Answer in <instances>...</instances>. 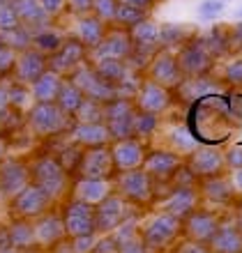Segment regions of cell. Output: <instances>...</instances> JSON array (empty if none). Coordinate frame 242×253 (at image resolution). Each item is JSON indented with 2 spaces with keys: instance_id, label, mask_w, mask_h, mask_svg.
<instances>
[{
  "instance_id": "1",
  "label": "cell",
  "mask_w": 242,
  "mask_h": 253,
  "mask_svg": "<svg viewBox=\"0 0 242 253\" xmlns=\"http://www.w3.org/2000/svg\"><path fill=\"white\" fill-rule=\"evenodd\" d=\"M141 240L145 251H166L182 240V219L159 212L141 228Z\"/></svg>"
},
{
  "instance_id": "2",
  "label": "cell",
  "mask_w": 242,
  "mask_h": 253,
  "mask_svg": "<svg viewBox=\"0 0 242 253\" xmlns=\"http://www.w3.org/2000/svg\"><path fill=\"white\" fill-rule=\"evenodd\" d=\"M115 189L129 205L145 207L155 198V182L143 168H129V170H118L115 177Z\"/></svg>"
},
{
  "instance_id": "3",
  "label": "cell",
  "mask_w": 242,
  "mask_h": 253,
  "mask_svg": "<svg viewBox=\"0 0 242 253\" xmlns=\"http://www.w3.org/2000/svg\"><path fill=\"white\" fill-rule=\"evenodd\" d=\"M134 214V205H129L120 193H108L99 205H95V226L97 235L101 233H113L122 221Z\"/></svg>"
},
{
  "instance_id": "4",
  "label": "cell",
  "mask_w": 242,
  "mask_h": 253,
  "mask_svg": "<svg viewBox=\"0 0 242 253\" xmlns=\"http://www.w3.org/2000/svg\"><path fill=\"white\" fill-rule=\"evenodd\" d=\"M175 58H178V65L185 76H203V74H210L215 67V55L198 40H192V37L178 46Z\"/></svg>"
},
{
  "instance_id": "5",
  "label": "cell",
  "mask_w": 242,
  "mask_h": 253,
  "mask_svg": "<svg viewBox=\"0 0 242 253\" xmlns=\"http://www.w3.org/2000/svg\"><path fill=\"white\" fill-rule=\"evenodd\" d=\"M145 74H148V79H152L155 83L168 87V90H175L185 79V74L178 65V58L171 48H159L145 65Z\"/></svg>"
},
{
  "instance_id": "6",
  "label": "cell",
  "mask_w": 242,
  "mask_h": 253,
  "mask_svg": "<svg viewBox=\"0 0 242 253\" xmlns=\"http://www.w3.org/2000/svg\"><path fill=\"white\" fill-rule=\"evenodd\" d=\"M219 226H222V216H219V214L196 207L194 212H189L187 216L182 219V237L208 247Z\"/></svg>"
},
{
  "instance_id": "7",
  "label": "cell",
  "mask_w": 242,
  "mask_h": 253,
  "mask_svg": "<svg viewBox=\"0 0 242 253\" xmlns=\"http://www.w3.org/2000/svg\"><path fill=\"white\" fill-rule=\"evenodd\" d=\"M72 83L83 92V97L99 101V104H106V101H111L113 97H118L115 85H111L108 81H104L93 67L83 65V62H81L74 69V74H72Z\"/></svg>"
},
{
  "instance_id": "8",
  "label": "cell",
  "mask_w": 242,
  "mask_h": 253,
  "mask_svg": "<svg viewBox=\"0 0 242 253\" xmlns=\"http://www.w3.org/2000/svg\"><path fill=\"white\" fill-rule=\"evenodd\" d=\"M132 99H134V106L139 111H145V113L152 115H164L173 104V90L159 85L152 79H143Z\"/></svg>"
},
{
  "instance_id": "9",
  "label": "cell",
  "mask_w": 242,
  "mask_h": 253,
  "mask_svg": "<svg viewBox=\"0 0 242 253\" xmlns=\"http://www.w3.org/2000/svg\"><path fill=\"white\" fill-rule=\"evenodd\" d=\"M185 164L182 154L173 152V150H150L145 152V159H143V170L152 177L155 184L164 182V184H171L173 175L178 173V168Z\"/></svg>"
},
{
  "instance_id": "10",
  "label": "cell",
  "mask_w": 242,
  "mask_h": 253,
  "mask_svg": "<svg viewBox=\"0 0 242 253\" xmlns=\"http://www.w3.org/2000/svg\"><path fill=\"white\" fill-rule=\"evenodd\" d=\"M185 166L192 170L196 180H205V177H212V175H222L226 170V161H224V152L219 147L198 145L194 152L187 154Z\"/></svg>"
},
{
  "instance_id": "11",
  "label": "cell",
  "mask_w": 242,
  "mask_h": 253,
  "mask_svg": "<svg viewBox=\"0 0 242 253\" xmlns=\"http://www.w3.org/2000/svg\"><path fill=\"white\" fill-rule=\"evenodd\" d=\"M201 205L198 184H171V191L161 200L159 210L166 214H173L178 219H185L189 212H194Z\"/></svg>"
},
{
  "instance_id": "12",
  "label": "cell",
  "mask_w": 242,
  "mask_h": 253,
  "mask_svg": "<svg viewBox=\"0 0 242 253\" xmlns=\"http://www.w3.org/2000/svg\"><path fill=\"white\" fill-rule=\"evenodd\" d=\"M108 152H111V159H113V168L115 173L118 170H129V168H141L143 159H145V145H143L141 138H118L108 143Z\"/></svg>"
},
{
  "instance_id": "13",
  "label": "cell",
  "mask_w": 242,
  "mask_h": 253,
  "mask_svg": "<svg viewBox=\"0 0 242 253\" xmlns=\"http://www.w3.org/2000/svg\"><path fill=\"white\" fill-rule=\"evenodd\" d=\"M62 223H65V235H69V237L95 235L97 233V226H95V205L74 198L65 207Z\"/></svg>"
},
{
  "instance_id": "14",
  "label": "cell",
  "mask_w": 242,
  "mask_h": 253,
  "mask_svg": "<svg viewBox=\"0 0 242 253\" xmlns=\"http://www.w3.org/2000/svg\"><path fill=\"white\" fill-rule=\"evenodd\" d=\"M33 180L35 184L47 193L48 198H55L60 196L62 189H65V182H67V170L62 164H58L55 159L47 157V159H40L37 166L33 168Z\"/></svg>"
},
{
  "instance_id": "15",
  "label": "cell",
  "mask_w": 242,
  "mask_h": 253,
  "mask_svg": "<svg viewBox=\"0 0 242 253\" xmlns=\"http://www.w3.org/2000/svg\"><path fill=\"white\" fill-rule=\"evenodd\" d=\"M30 125L40 136H51L65 129L67 113L55 101H37V106L30 111Z\"/></svg>"
},
{
  "instance_id": "16",
  "label": "cell",
  "mask_w": 242,
  "mask_h": 253,
  "mask_svg": "<svg viewBox=\"0 0 242 253\" xmlns=\"http://www.w3.org/2000/svg\"><path fill=\"white\" fill-rule=\"evenodd\" d=\"M76 170H79L81 177H106V180H111L115 168H113L111 152H108V145L88 147L86 152H81Z\"/></svg>"
},
{
  "instance_id": "17",
  "label": "cell",
  "mask_w": 242,
  "mask_h": 253,
  "mask_svg": "<svg viewBox=\"0 0 242 253\" xmlns=\"http://www.w3.org/2000/svg\"><path fill=\"white\" fill-rule=\"evenodd\" d=\"M198 193H201V200H208L210 205H217V207L233 205L238 196L231 177H226L224 173L205 177V180H198Z\"/></svg>"
},
{
  "instance_id": "18",
  "label": "cell",
  "mask_w": 242,
  "mask_h": 253,
  "mask_svg": "<svg viewBox=\"0 0 242 253\" xmlns=\"http://www.w3.org/2000/svg\"><path fill=\"white\" fill-rule=\"evenodd\" d=\"M90 51H93V60H97V58H120V60H125V58L132 53L129 33L120 26H115L113 30L108 28L106 35H104V40L95 48H90Z\"/></svg>"
},
{
  "instance_id": "19",
  "label": "cell",
  "mask_w": 242,
  "mask_h": 253,
  "mask_svg": "<svg viewBox=\"0 0 242 253\" xmlns=\"http://www.w3.org/2000/svg\"><path fill=\"white\" fill-rule=\"evenodd\" d=\"M48 196L42 191L37 184H26L23 189L14 193V200H12V207L14 212L19 216H40L44 210L48 207Z\"/></svg>"
},
{
  "instance_id": "20",
  "label": "cell",
  "mask_w": 242,
  "mask_h": 253,
  "mask_svg": "<svg viewBox=\"0 0 242 253\" xmlns=\"http://www.w3.org/2000/svg\"><path fill=\"white\" fill-rule=\"evenodd\" d=\"M127 33H129V40H132V48H136V51H143V53L152 55L161 48L159 23L155 19H150V16H145L136 26H132Z\"/></svg>"
},
{
  "instance_id": "21",
  "label": "cell",
  "mask_w": 242,
  "mask_h": 253,
  "mask_svg": "<svg viewBox=\"0 0 242 253\" xmlns=\"http://www.w3.org/2000/svg\"><path fill=\"white\" fill-rule=\"evenodd\" d=\"M173 92L185 101H194V99L205 97V94L224 92V85L222 83H217L215 79H210V74H203V76H185L182 83L175 87Z\"/></svg>"
},
{
  "instance_id": "22",
  "label": "cell",
  "mask_w": 242,
  "mask_h": 253,
  "mask_svg": "<svg viewBox=\"0 0 242 253\" xmlns=\"http://www.w3.org/2000/svg\"><path fill=\"white\" fill-rule=\"evenodd\" d=\"M113 237L118 242V253H145L141 240V228L136 226V214L127 216L120 226L113 230Z\"/></svg>"
},
{
  "instance_id": "23",
  "label": "cell",
  "mask_w": 242,
  "mask_h": 253,
  "mask_svg": "<svg viewBox=\"0 0 242 253\" xmlns=\"http://www.w3.org/2000/svg\"><path fill=\"white\" fill-rule=\"evenodd\" d=\"M208 251L212 253H242V228L238 223H224L217 228L215 237L210 240Z\"/></svg>"
},
{
  "instance_id": "24",
  "label": "cell",
  "mask_w": 242,
  "mask_h": 253,
  "mask_svg": "<svg viewBox=\"0 0 242 253\" xmlns=\"http://www.w3.org/2000/svg\"><path fill=\"white\" fill-rule=\"evenodd\" d=\"M72 138L74 143L83 147H97L108 145L111 143V133H108L104 122H76L72 129Z\"/></svg>"
},
{
  "instance_id": "25",
  "label": "cell",
  "mask_w": 242,
  "mask_h": 253,
  "mask_svg": "<svg viewBox=\"0 0 242 253\" xmlns=\"http://www.w3.org/2000/svg\"><path fill=\"white\" fill-rule=\"evenodd\" d=\"M108 30V23L99 19V16H95V14H81V19L76 21V37L79 42L83 44L86 48H95L104 40V35Z\"/></svg>"
},
{
  "instance_id": "26",
  "label": "cell",
  "mask_w": 242,
  "mask_h": 253,
  "mask_svg": "<svg viewBox=\"0 0 242 253\" xmlns=\"http://www.w3.org/2000/svg\"><path fill=\"white\" fill-rule=\"evenodd\" d=\"M111 191H113V184L106 177H81L74 187V198L90 205H99Z\"/></svg>"
},
{
  "instance_id": "27",
  "label": "cell",
  "mask_w": 242,
  "mask_h": 253,
  "mask_svg": "<svg viewBox=\"0 0 242 253\" xmlns=\"http://www.w3.org/2000/svg\"><path fill=\"white\" fill-rule=\"evenodd\" d=\"M83 58H86V46H83L79 40L65 42V44H60V48L55 51L53 60H51V69L58 74L69 72V69H76V67L83 62Z\"/></svg>"
},
{
  "instance_id": "28",
  "label": "cell",
  "mask_w": 242,
  "mask_h": 253,
  "mask_svg": "<svg viewBox=\"0 0 242 253\" xmlns=\"http://www.w3.org/2000/svg\"><path fill=\"white\" fill-rule=\"evenodd\" d=\"M28 184V168L21 166L19 161H7L0 168V191L2 193H16Z\"/></svg>"
},
{
  "instance_id": "29",
  "label": "cell",
  "mask_w": 242,
  "mask_h": 253,
  "mask_svg": "<svg viewBox=\"0 0 242 253\" xmlns=\"http://www.w3.org/2000/svg\"><path fill=\"white\" fill-rule=\"evenodd\" d=\"M60 74L53 69H44V72L33 81V97L37 101H55L58 87H60Z\"/></svg>"
},
{
  "instance_id": "30",
  "label": "cell",
  "mask_w": 242,
  "mask_h": 253,
  "mask_svg": "<svg viewBox=\"0 0 242 253\" xmlns=\"http://www.w3.org/2000/svg\"><path fill=\"white\" fill-rule=\"evenodd\" d=\"M93 69L111 85H118L132 67L127 65V60H120V58H97L93 60Z\"/></svg>"
},
{
  "instance_id": "31",
  "label": "cell",
  "mask_w": 242,
  "mask_h": 253,
  "mask_svg": "<svg viewBox=\"0 0 242 253\" xmlns=\"http://www.w3.org/2000/svg\"><path fill=\"white\" fill-rule=\"evenodd\" d=\"M65 237V223H62L60 216H44V219L35 226V240L44 244V247H51L55 242H60Z\"/></svg>"
},
{
  "instance_id": "32",
  "label": "cell",
  "mask_w": 242,
  "mask_h": 253,
  "mask_svg": "<svg viewBox=\"0 0 242 253\" xmlns=\"http://www.w3.org/2000/svg\"><path fill=\"white\" fill-rule=\"evenodd\" d=\"M19 69V79L26 83H33L44 69H47V58L42 55V51H26L21 55V60L16 62Z\"/></svg>"
},
{
  "instance_id": "33",
  "label": "cell",
  "mask_w": 242,
  "mask_h": 253,
  "mask_svg": "<svg viewBox=\"0 0 242 253\" xmlns=\"http://www.w3.org/2000/svg\"><path fill=\"white\" fill-rule=\"evenodd\" d=\"M83 101V92L72 83V81H60L58 94H55V104L65 111L67 115H72L79 108V104Z\"/></svg>"
},
{
  "instance_id": "34",
  "label": "cell",
  "mask_w": 242,
  "mask_h": 253,
  "mask_svg": "<svg viewBox=\"0 0 242 253\" xmlns=\"http://www.w3.org/2000/svg\"><path fill=\"white\" fill-rule=\"evenodd\" d=\"M168 145H171L173 152L187 157L189 152H194L196 147H198V143H196V138L192 136V131H189L187 126L180 125V126H173V129L168 131Z\"/></svg>"
},
{
  "instance_id": "35",
  "label": "cell",
  "mask_w": 242,
  "mask_h": 253,
  "mask_svg": "<svg viewBox=\"0 0 242 253\" xmlns=\"http://www.w3.org/2000/svg\"><path fill=\"white\" fill-rule=\"evenodd\" d=\"M157 126H159V115L145 113V111H139V108L134 111V115H132V136L134 138H150L157 131Z\"/></svg>"
},
{
  "instance_id": "36",
  "label": "cell",
  "mask_w": 242,
  "mask_h": 253,
  "mask_svg": "<svg viewBox=\"0 0 242 253\" xmlns=\"http://www.w3.org/2000/svg\"><path fill=\"white\" fill-rule=\"evenodd\" d=\"M198 42H201L215 58H222V55L229 53V30H224V28H217V26L210 28Z\"/></svg>"
},
{
  "instance_id": "37",
  "label": "cell",
  "mask_w": 242,
  "mask_h": 253,
  "mask_svg": "<svg viewBox=\"0 0 242 253\" xmlns=\"http://www.w3.org/2000/svg\"><path fill=\"white\" fill-rule=\"evenodd\" d=\"M192 37L187 28L182 23H159V42L161 48H171V46H180Z\"/></svg>"
},
{
  "instance_id": "38",
  "label": "cell",
  "mask_w": 242,
  "mask_h": 253,
  "mask_svg": "<svg viewBox=\"0 0 242 253\" xmlns=\"http://www.w3.org/2000/svg\"><path fill=\"white\" fill-rule=\"evenodd\" d=\"M145 16H150V12L145 9H139V7H132V5H125L118 0V9H115V19L111 26H120L125 30H129L132 26H136L139 21H143Z\"/></svg>"
},
{
  "instance_id": "39",
  "label": "cell",
  "mask_w": 242,
  "mask_h": 253,
  "mask_svg": "<svg viewBox=\"0 0 242 253\" xmlns=\"http://www.w3.org/2000/svg\"><path fill=\"white\" fill-rule=\"evenodd\" d=\"M12 7L19 14V21H26V23H42V21H47V12L42 9V5L37 0H14Z\"/></svg>"
},
{
  "instance_id": "40",
  "label": "cell",
  "mask_w": 242,
  "mask_h": 253,
  "mask_svg": "<svg viewBox=\"0 0 242 253\" xmlns=\"http://www.w3.org/2000/svg\"><path fill=\"white\" fill-rule=\"evenodd\" d=\"M72 115L76 122H104V104L83 97V101Z\"/></svg>"
},
{
  "instance_id": "41",
  "label": "cell",
  "mask_w": 242,
  "mask_h": 253,
  "mask_svg": "<svg viewBox=\"0 0 242 253\" xmlns=\"http://www.w3.org/2000/svg\"><path fill=\"white\" fill-rule=\"evenodd\" d=\"M7 235H9V244H12V249H28L35 240V228L30 226V223H14L9 230H7Z\"/></svg>"
},
{
  "instance_id": "42",
  "label": "cell",
  "mask_w": 242,
  "mask_h": 253,
  "mask_svg": "<svg viewBox=\"0 0 242 253\" xmlns=\"http://www.w3.org/2000/svg\"><path fill=\"white\" fill-rule=\"evenodd\" d=\"M224 0H201L198 7H196V16L203 23H215L219 16L224 14Z\"/></svg>"
},
{
  "instance_id": "43",
  "label": "cell",
  "mask_w": 242,
  "mask_h": 253,
  "mask_svg": "<svg viewBox=\"0 0 242 253\" xmlns=\"http://www.w3.org/2000/svg\"><path fill=\"white\" fill-rule=\"evenodd\" d=\"M222 81L226 85H242V55L229 60L222 69Z\"/></svg>"
},
{
  "instance_id": "44",
  "label": "cell",
  "mask_w": 242,
  "mask_h": 253,
  "mask_svg": "<svg viewBox=\"0 0 242 253\" xmlns=\"http://www.w3.org/2000/svg\"><path fill=\"white\" fill-rule=\"evenodd\" d=\"M115 9H118V0H93V7H90V12L95 16H99L104 23H113L115 19Z\"/></svg>"
},
{
  "instance_id": "45",
  "label": "cell",
  "mask_w": 242,
  "mask_h": 253,
  "mask_svg": "<svg viewBox=\"0 0 242 253\" xmlns=\"http://www.w3.org/2000/svg\"><path fill=\"white\" fill-rule=\"evenodd\" d=\"M35 44H37V51H58L62 44L60 40V35H55V33H40L37 37H35Z\"/></svg>"
},
{
  "instance_id": "46",
  "label": "cell",
  "mask_w": 242,
  "mask_h": 253,
  "mask_svg": "<svg viewBox=\"0 0 242 253\" xmlns=\"http://www.w3.org/2000/svg\"><path fill=\"white\" fill-rule=\"evenodd\" d=\"M19 23L21 21H19L16 9H14L12 5L2 2V5H0V30H12V28H16Z\"/></svg>"
},
{
  "instance_id": "47",
  "label": "cell",
  "mask_w": 242,
  "mask_h": 253,
  "mask_svg": "<svg viewBox=\"0 0 242 253\" xmlns=\"http://www.w3.org/2000/svg\"><path fill=\"white\" fill-rule=\"evenodd\" d=\"M93 251L97 253H118V242H115L113 233H101L97 240H95Z\"/></svg>"
},
{
  "instance_id": "48",
  "label": "cell",
  "mask_w": 242,
  "mask_h": 253,
  "mask_svg": "<svg viewBox=\"0 0 242 253\" xmlns=\"http://www.w3.org/2000/svg\"><path fill=\"white\" fill-rule=\"evenodd\" d=\"M14 65H16V55H14L12 46H7V44H0V76L9 72Z\"/></svg>"
},
{
  "instance_id": "49",
  "label": "cell",
  "mask_w": 242,
  "mask_h": 253,
  "mask_svg": "<svg viewBox=\"0 0 242 253\" xmlns=\"http://www.w3.org/2000/svg\"><path fill=\"white\" fill-rule=\"evenodd\" d=\"M95 240H97V233H95V235H79V237H72V251H76V253L93 251Z\"/></svg>"
},
{
  "instance_id": "50",
  "label": "cell",
  "mask_w": 242,
  "mask_h": 253,
  "mask_svg": "<svg viewBox=\"0 0 242 253\" xmlns=\"http://www.w3.org/2000/svg\"><path fill=\"white\" fill-rule=\"evenodd\" d=\"M224 161H226V168H231V170L240 168L242 166V147L240 145L229 147V150L224 152Z\"/></svg>"
},
{
  "instance_id": "51",
  "label": "cell",
  "mask_w": 242,
  "mask_h": 253,
  "mask_svg": "<svg viewBox=\"0 0 242 253\" xmlns=\"http://www.w3.org/2000/svg\"><path fill=\"white\" fill-rule=\"evenodd\" d=\"M242 48V19L233 28H229V53Z\"/></svg>"
},
{
  "instance_id": "52",
  "label": "cell",
  "mask_w": 242,
  "mask_h": 253,
  "mask_svg": "<svg viewBox=\"0 0 242 253\" xmlns=\"http://www.w3.org/2000/svg\"><path fill=\"white\" fill-rule=\"evenodd\" d=\"M175 251L178 253H208V247L205 244H198V242L185 240L180 244H175Z\"/></svg>"
},
{
  "instance_id": "53",
  "label": "cell",
  "mask_w": 242,
  "mask_h": 253,
  "mask_svg": "<svg viewBox=\"0 0 242 253\" xmlns=\"http://www.w3.org/2000/svg\"><path fill=\"white\" fill-rule=\"evenodd\" d=\"M42 5V9L47 12V16H55V14H60L62 9H65V0H37Z\"/></svg>"
},
{
  "instance_id": "54",
  "label": "cell",
  "mask_w": 242,
  "mask_h": 253,
  "mask_svg": "<svg viewBox=\"0 0 242 253\" xmlns=\"http://www.w3.org/2000/svg\"><path fill=\"white\" fill-rule=\"evenodd\" d=\"M7 94H9V101H12V104H19V106H23L28 101V92L23 87H12V90H7Z\"/></svg>"
},
{
  "instance_id": "55",
  "label": "cell",
  "mask_w": 242,
  "mask_h": 253,
  "mask_svg": "<svg viewBox=\"0 0 242 253\" xmlns=\"http://www.w3.org/2000/svg\"><path fill=\"white\" fill-rule=\"evenodd\" d=\"M76 14H88L90 7H93V0H65Z\"/></svg>"
},
{
  "instance_id": "56",
  "label": "cell",
  "mask_w": 242,
  "mask_h": 253,
  "mask_svg": "<svg viewBox=\"0 0 242 253\" xmlns=\"http://www.w3.org/2000/svg\"><path fill=\"white\" fill-rule=\"evenodd\" d=\"M125 5H132V7H139V9H145V12H152V7L159 2V0H120Z\"/></svg>"
},
{
  "instance_id": "57",
  "label": "cell",
  "mask_w": 242,
  "mask_h": 253,
  "mask_svg": "<svg viewBox=\"0 0 242 253\" xmlns=\"http://www.w3.org/2000/svg\"><path fill=\"white\" fill-rule=\"evenodd\" d=\"M231 182H233L236 191H240V193H242V166L233 170V175H231Z\"/></svg>"
},
{
  "instance_id": "58",
  "label": "cell",
  "mask_w": 242,
  "mask_h": 253,
  "mask_svg": "<svg viewBox=\"0 0 242 253\" xmlns=\"http://www.w3.org/2000/svg\"><path fill=\"white\" fill-rule=\"evenodd\" d=\"M9 249H12V244H9V235H7V230L0 228V251H9Z\"/></svg>"
},
{
  "instance_id": "59",
  "label": "cell",
  "mask_w": 242,
  "mask_h": 253,
  "mask_svg": "<svg viewBox=\"0 0 242 253\" xmlns=\"http://www.w3.org/2000/svg\"><path fill=\"white\" fill-rule=\"evenodd\" d=\"M7 104H9V94H7L5 87H0V115L7 111Z\"/></svg>"
},
{
  "instance_id": "60",
  "label": "cell",
  "mask_w": 242,
  "mask_h": 253,
  "mask_svg": "<svg viewBox=\"0 0 242 253\" xmlns=\"http://www.w3.org/2000/svg\"><path fill=\"white\" fill-rule=\"evenodd\" d=\"M238 226L242 228V205H240V210H238Z\"/></svg>"
},
{
  "instance_id": "61",
  "label": "cell",
  "mask_w": 242,
  "mask_h": 253,
  "mask_svg": "<svg viewBox=\"0 0 242 253\" xmlns=\"http://www.w3.org/2000/svg\"><path fill=\"white\" fill-rule=\"evenodd\" d=\"M238 16H240V19H242V7H240V12H238Z\"/></svg>"
},
{
  "instance_id": "62",
  "label": "cell",
  "mask_w": 242,
  "mask_h": 253,
  "mask_svg": "<svg viewBox=\"0 0 242 253\" xmlns=\"http://www.w3.org/2000/svg\"><path fill=\"white\" fill-rule=\"evenodd\" d=\"M2 2H5V0H0V5H2Z\"/></svg>"
},
{
  "instance_id": "63",
  "label": "cell",
  "mask_w": 242,
  "mask_h": 253,
  "mask_svg": "<svg viewBox=\"0 0 242 253\" xmlns=\"http://www.w3.org/2000/svg\"><path fill=\"white\" fill-rule=\"evenodd\" d=\"M224 2H226V0H224Z\"/></svg>"
}]
</instances>
